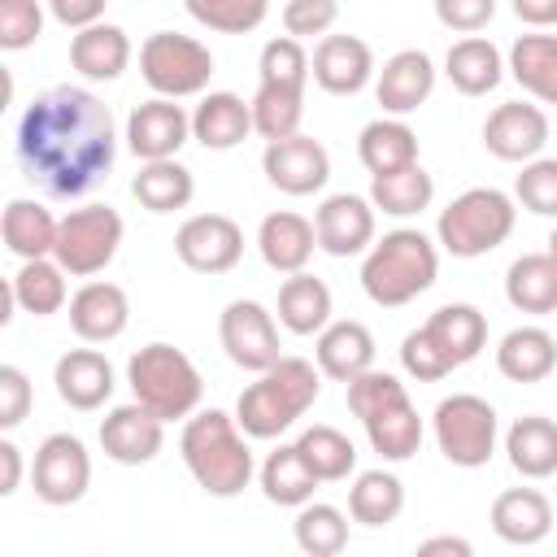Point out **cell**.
Here are the masks:
<instances>
[{
	"label": "cell",
	"instance_id": "cell-1",
	"mask_svg": "<svg viewBox=\"0 0 557 557\" xmlns=\"http://www.w3.org/2000/svg\"><path fill=\"white\" fill-rule=\"evenodd\" d=\"M13 152L35 187L57 200H74L109 178L117 157V126L96 91L61 83L26 104L17 117Z\"/></svg>",
	"mask_w": 557,
	"mask_h": 557
},
{
	"label": "cell",
	"instance_id": "cell-2",
	"mask_svg": "<svg viewBox=\"0 0 557 557\" xmlns=\"http://www.w3.org/2000/svg\"><path fill=\"white\" fill-rule=\"evenodd\" d=\"M178 453H183V466L196 479V487L209 492V496H218V500L239 496L252 483V474H257L248 435L239 431L235 413H226V409H200V413H191L183 422Z\"/></svg>",
	"mask_w": 557,
	"mask_h": 557
},
{
	"label": "cell",
	"instance_id": "cell-3",
	"mask_svg": "<svg viewBox=\"0 0 557 557\" xmlns=\"http://www.w3.org/2000/svg\"><path fill=\"white\" fill-rule=\"evenodd\" d=\"M322 392V370L305 357H283L257 383H248L235 400V422L248 440H278L287 426H296Z\"/></svg>",
	"mask_w": 557,
	"mask_h": 557
},
{
	"label": "cell",
	"instance_id": "cell-4",
	"mask_svg": "<svg viewBox=\"0 0 557 557\" xmlns=\"http://www.w3.org/2000/svg\"><path fill=\"white\" fill-rule=\"evenodd\" d=\"M440 274V248L431 235H422L418 226H396L383 239H374V248L361 261V292L383 305V309H400L409 300H418Z\"/></svg>",
	"mask_w": 557,
	"mask_h": 557
},
{
	"label": "cell",
	"instance_id": "cell-5",
	"mask_svg": "<svg viewBox=\"0 0 557 557\" xmlns=\"http://www.w3.org/2000/svg\"><path fill=\"white\" fill-rule=\"evenodd\" d=\"M348 409L357 413L370 448L383 461H409L422 448V418L405 392V383L387 370H366L348 383Z\"/></svg>",
	"mask_w": 557,
	"mask_h": 557
},
{
	"label": "cell",
	"instance_id": "cell-6",
	"mask_svg": "<svg viewBox=\"0 0 557 557\" xmlns=\"http://www.w3.org/2000/svg\"><path fill=\"white\" fill-rule=\"evenodd\" d=\"M126 383H131L135 405H144L161 422L191 418L200 409V396H205V379H200L196 361L165 339H152L139 352H131Z\"/></svg>",
	"mask_w": 557,
	"mask_h": 557
},
{
	"label": "cell",
	"instance_id": "cell-7",
	"mask_svg": "<svg viewBox=\"0 0 557 557\" xmlns=\"http://www.w3.org/2000/svg\"><path fill=\"white\" fill-rule=\"evenodd\" d=\"M513 222H518L513 196H505L500 187H470L440 209L435 239L444 252L470 261V257H487L492 248H500L513 235Z\"/></svg>",
	"mask_w": 557,
	"mask_h": 557
},
{
	"label": "cell",
	"instance_id": "cell-8",
	"mask_svg": "<svg viewBox=\"0 0 557 557\" xmlns=\"http://www.w3.org/2000/svg\"><path fill=\"white\" fill-rule=\"evenodd\" d=\"M431 431H435V448L444 453V461L461 466V470H479L492 461L496 453V435H500V418L496 409L474 396V392H453L435 405L431 413Z\"/></svg>",
	"mask_w": 557,
	"mask_h": 557
},
{
	"label": "cell",
	"instance_id": "cell-9",
	"mask_svg": "<svg viewBox=\"0 0 557 557\" xmlns=\"http://www.w3.org/2000/svg\"><path fill=\"white\" fill-rule=\"evenodd\" d=\"M139 74L161 100L200 96L213 78V52L196 35L178 30H152L139 44Z\"/></svg>",
	"mask_w": 557,
	"mask_h": 557
},
{
	"label": "cell",
	"instance_id": "cell-10",
	"mask_svg": "<svg viewBox=\"0 0 557 557\" xmlns=\"http://www.w3.org/2000/svg\"><path fill=\"white\" fill-rule=\"evenodd\" d=\"M122 235H126V226H122V213L113 205H78L61 218L52 261L65 274L91 283V274H100L117 257Z\"/></svg>",
	"mask_w": 557,
	"mask_h": 557
},
{
	"label": "cell",
	"instance_id": "cell-11",
	"mask_svg": "<svg viewBox=\"0 0 557 557\" xmlns=\"http://www.w3.org/2000/svg\"><path fill=\"white\" fill-rule=\"evenodd\" d=\"M218 339L222 352L252 374H265L270 366L283 361V344H278V322L261 300H231L218 318Z\"/></svg>",
	"mask_w": 557,
	"mask_h": 557
},
{
	"label": "cell",
	"instance_id": "cell-12",
	"mask_svg": "<svg viewBox=\"0 0 557 557\" xmlns=\"http://www.w3.org/2000/svg\"><path fill=\"white\" fill-rule=\"evenodd\" d=\"M30 483H35V496L44 505H74L87 496L91 487V453L78 435L70 431H52L39 448H35V461H30Z\"/></svg>",
	"mask_w": 557,
	"mask_h": 557
},
{
	"label": "cell",
	"instance_id": "cell-13",
	"mask_svg": "<svg viewBox=\"0 0 557 557\" xmlns=\"http://www.w3.org/2000/svg\"><path fill=\"white\" fill-rule=\"evenodd\" d=\"M174 252L196 274H226L244 257V231L226 213H196L174 231Z\"/></svg>",
	"mask_w": 557,
	"mask_h": 557
},
{
	"label": "cell",
	"instance_id": "cell-14",
	"mask_svg": "<svg viewBox=\"0 0 557 557\" xmlns=\"http://www.w3.org/2000/svg\"><path fill=\"white\" fill-rule=\"evenodd\" d=\"M191 139V113L178 100H144L126 117V148L152 165V161H178V148Z\"/></svg>",
	"mask_w": 557,
	"mask_h": 557
},
{
	"label": "cell",
	"instance_id": "cell-15",
	"mask_svg": "<svg viewBox=\"0 0 557 557\" xmlns=\"http://www.w3.org/2000/svg\"><path fill=\"white\" fill-rule=\"evenodd\" d=\"M544 144H548V117L531 100H505L483 122V148L496 161L531 165V161H540Z\"/></svg>",
	"mask_w": 557,
	"mask_h": 557
},
{
	"label": "cell",
	"instance_id": "cell-16",
	"mask_svg": "<svg viewBox=\"0 0 557 557\" xmlns=\"http://www.w3.org/2000/svg\"><path fill=\"white\" fill-rule=\"evenodd\" d=\"M261 170L270 187H278L283 196H313L331 178V152L313 135H292V139L265 144Z\"/></svg>",
	"mask_w": 557,
	"mask_h": 557
},
{
	"label": "cell",
	"instance_id": "cell-17",
	"mask_svg": "<svg viewBox=\"0 0 557 557\" xmlns=\"http://www.w3.org/2000/svg\"><path fill=\"white\" fill-rule=\"evenodd\" d=\"M313 235L318 248L331 257H357L374 248V205L370 196H352V191H335L318 205L313 213Z\"/></svg>",
	"mask_w": 557,
	"mask_h": 557
},
{
	"label": "cell",
	"instance_id": "cell-18",
	"mask_svg": "<svg viewBox=\"0 0 557 557\" xmlns=\"http://www.w3.org/2000/svg\"><path fill=\"white\" fill-rule=\"evenodd\" d=\"M431 91H435V61L422 48H400L374 74V100L383 104V117L405 122L431 100Z\"/></svg>",
	"mask_w": 557,
	"mask_h": 557
},
{
	"label": "cell",
	"instance_id": "cell-19",
	"mask_svg": "<svg viewBox=\"0 0 557 557\" xmlns=\"http://www.w3.org/2000/svg\"><path fill=\"white\" fill-rule=\"evenodd\" d=\"M165 444V422L144 405H113L100 418V448L117 466H148Z\"/></svg>",
	"mask_w": 557,
	"mask_h": 557
},
{
	"label": "cell",
	"instance_id": "cell-20",
	"mask_svg": "<svg viewBox=\"0 0 557 557\" xmlns=\"http://www.w3.org/2000/svg\"><path fill=\"white\" fill-rule=\"evenodd\" d=\"M309 74L331 96H357V91L370 87V78L379 70H374V52H370L366 39H357V35H326V39H318V48L309 57Z\"/></svg>",
	"mask_w": 557,
	"mask_h": 557
},
{
	"label": "cell",
	"instance_id": "cell-21",
	"mask_svg": "<svg viewBox=\"0 0 557 557\" xmlns=\"http://www.w3.org/2000/svg\"><path fill=\"white\" fill-rule=\"evenodd\" d=\"M131 322V296L126 287L109 278H91L70 296V326L83 344H109Z\"/></svg>",
	"mask_w": 557,
	"mask_h": 557
},
{
	"label": "cell",
	"instance_id": "cell-22",
	"mask_svg": "<svg viewBox=\"0 0 557 557\" xmlns=\"http://www.w3.org/2000/svg\"><path fill=\"white\" fill-rule=\"evenodd\" d=\"M318 248V235H313V222L305 213H292V209H274L261 218L257 226V252L261 261L274 270V274H305L309 257Z\"/></svg>",
	"mask_w": 557,
	"mask_h": 557
},
{
	"label": "cell",
	"instance_id": "cell-23",
	"mask_svg": "<svg viewBox=\"0 0 557 557\" xmlns=\"http://www.w3.org/2000/svg\"><path fill=\"white\" fill-rule=\"evenodd\" d=\"M52 383H57V396L78 409V413H91L100 409L109 396H113V366L104 352L96 348H70L57 357L52 366Z\"/></svg>",
	"mask_w": 557,
	"mask_h": 557
},
{
	"label": "cell",
	"instance_id": "cell-24",
	"mask_svg": "<svg viewBox=\"0 0 557 557\" xmlns=\"http://www.w3.org/2000/svg\"><path fill=\"white\" fill-rule=\"evenodd\" d=\"M313 366L326 379L344 383V387L352 379H361L366 370H374V335H370V326L366 322H352V318L331 322L318 335V344H313Z\"/></svg>",
	"mask_w": 557,
	"mask_h": 557
},
{
	"label": "cell",
	"instance_id": "cell-25",
	"mask_svg": "<svg viewBox=\"0 0 557 557\" xmlns=\"http://www.w3.org/2000/svg\"><path fill=\"white\" fill-rule=\"evenodd\" d=\"M553 500L540 492V487H505L496 500H492V531L505 540V544H518V548H531L540 540H548L553 531Z\"/></svg>",
	"mask_w": 557,
	"mask_h": 557
},
{
	"label": "cell",
	"instance_id": "cell-26",
	"mask_svg": "<svg viewBox=\"0 0 557 557\" xmlns=\"http://www.w3.org/2000/svg\"><path fill=\"white\" fill-rule=\"evenodd\" d=\"M252 135V104L235 91H205L191 109V139L209 152H231Z\"/></svg>",
	"mask_w": 557,
	"mask_h": 557
},
{
	"label": "cell",
	"instance_id": "cell-27",
	"mask_svg": "<svg viewBox=\"0 0 557 557\" xmlns=\"http://www.w3.org/2000/svg\"><path fill=\"white\" fill-rule=\"evenodd\" d=\"M422 331L431 335V344L440 348V357H444L453 370L466 366V361H474V357L487 348V318H483V309H474V305H466V300L440 305V309L422 322Z\"/></svg>",
	"mask_w": 557,
	"mask_h": 557
},
{
	"label": "cell",
	"instance_id": "cell-28",
	"mask_svg": "<svg viewBox=\"0 0 557 557\" xmlns=\"http://www.w3.org/2000/svg\"><path fill=\"white\" fill-rule=\"evenodd\" d=\"M57 231H61V218H52V209H44L39 200L17 196L4 205L0 235L17 261H48L57 252Z\"/></svg>",
	"mask_w": 557,
	"mask_h": 557
},
{
	"label": "cell",
	"instance_id": "cell-29",
	"mask_svg": "<svg viewBox=\"0 0 557 557\" xmlns=\"http://www.w3.org/2000/svg\"><path fill=\"white\" fill-rule=\"evenodd\" d=\"M70 65L91 83H113L131 65V35L113 22H96L70 39Z\"/></svg>",
	"mask_w": 557,
	"mask_h": 557
},
{
	"label": "cell",
	"instance_id": "cell-30",
	"mask_svg": "<svg viewBox=\"0 0 557 557\" xmlns=\"http://www.w3.org/2000/svg\"><path fill=\"white\" fill-rule=\"evenodd\" d=\"M357 157L370 170V178L409 170V165H418V131L400 117H374L357 135Z\"/></svg>",
	"mask_w": 557,
	"mask_h": 557
},
{
	"label": "cell",
	"instance_id": "cell-31",
	"mask_svg": "<svg viewBox=\"0 0 557 557\" xmlns=\"http://www.w3.org/2000/svg\"><path fill=\"white\" fill-rule=\"evenodd\" d=\"M496 370L509 383H544L557 370V339L544 326H513L496 344Z\"/></svg>",
	"mask_w": 557,
	"mask_h": 557
},
{
	"label": "cell",
	"instance_id": "cell-32",
	"mask_svg": "<svg viewBox=\"0 0 557 557\" xmlns=\"http://www.w3.org/2000/svg\"><path fill=\"white\" fill-rule=\"evenodd\" d=\"M444 74H448V83H453L461 96H487V91H496L500 78H505V57H500V48H496L492 39L466 35V39H457V44L448 48Z\"/></svg>",
	"mask_w": 557,
	"mask_h": 557
},
{
	"label": "cell",
	"instance_id": "cell-33",
	"mask_svg": "<svg viewBox=\"0 0 557 557\" xmlns=\"http://www.w3.org/2000/svg\"><path fill=\"white\" fill-rule=\"evenodd\" d=\"M505 457L522 479L557 474V422L544 413H527L505 431Z\"/></svg>",
	"mask_w": 557,
	"mask_h": 557
},
{
	"label": "cell",
	"instance_id": "cell-34",
	"mask_svg": "<svg viewBox=\"0 0 557 557\" xmlns=\"http://www.w3.org/2000/svg\"><path fill=\"white\" fill-rule=\"evenodd\" d=\"M505 300L518 313H557V261L548 252H522L505 270Z\"/></svg>",
	"mask_w": 557,
	"mask_h": 557
},
{
	"label": "cell",
	"instance_id": "cell-35",
	"mask_svg": "<svg viewBox=\"0 0 557 557\" xmlns=\"http://www.w3.org/2000/svg\"><path fill=\"white\" fill-rule=\"evenodd\" d=\"M505 70L527 96H535L540 104H557V35H518L509 44Z\"/></svg>",
	"mask_w": 557,
	"mask_h": 557
},
{
	"label": "cell",
	"instance_id": "cell-36",
	"mask_svg": "<svg viewBox=\"0 0 557 557\" xmlns=\"http://www.w3.org/2000/svg\"><path fill=\"white\" fill-rule=\"evenodd\" d=\"M257 479H261L265 500H270V505H283V509L309 505V500H313V487H318V474L305 466L296 440H292V444H278L274 453H265Z\"/></svg>",
	"mask_w": 557,
	"mask_h": 557
},
{
	"label": "cell",
	"instance_id": "cell-37",
	"mask_svg": "<svg viewBox=\"0 0 557 557\" xmlns=\"http://www.w3.org/2000/svg\"><path fill=\"white\" fill-rule=\"evenodd\" d=\"M278 322L292 335H322L331 326V287L322 278H313L309 270L283 278V287H278Z\"/></svg>",
	"mask_w": 557,
	"mask_h": 557
},
{
	"label": "cell",
	"instance_id": "cell-38",
	"mask_svg": "<svg viewBox=\"0 0 557 557\" xmlns=\"http://www.w3.org/2000/svg\"><path fill=\"white\" fill-rule=\"evenodd\" d=\"M9 292H13V305L22 313H35V318H52V313L70 309L65 270L52 257L48 261H22L17 274L9 278Z\"/></svg>",
	"mask_w": 557,
	"mask_h": 557
},
{
	"label": "cell",
	"instance_id": "cell-39",
	"mask_svg": "<svg viewBox=\"0 0 557 557\" xmlns=\"http://www.w3.org/2000/svg\"><path fill=\"white\" fill-rule=\"evenodd\" d=\"M131 196L148 213H174V209L191 205L196 178L183 161H152V165H139V174L131 178Z\"/></svg>",
	"mask_w": 557,
	"mask_h": 557
},
{
	"label": "cell",
	"instance_id": "cell-40",
	"mask_svg": "<svg viewBox=\"0 0 557 557\" xmlns=\"http://www.w3.org/2000/svg\"><path fill=\"white\" fill-rule=\"evenodd\" d=\"M405 509V483L392 470H361L348 487V513L361 527H387Z\"/></svg>",
	"mask_w": 557,
	"mask_h": 557
},
{
	"label": "cell",
	"instance_id": "cell-41",
	"mask_svg": "<svg viewBox=\"0 0 557 557\" xmlns=\"http://www.w3.org/2000/svg\"><path fill=\"white\" fill-rule=\"evenodd\" d=\"M292 540L305 557H339L348 548V513L326 500H309L296 509Z\"/></svg>",
	"mask_w": 557,
	"mask_h": 557
},
{
	"label": "cell",
	"instance_id": "cell-42",
	"mask_svg": "<svg viewBox=\"0 0 557 557\" xmlns=\"http://www.w3.org/2000/svg\"><path fill=\"white\" fill-rule=\"evenodd\" d=\"M296 448H300L305 466L318 474V483H339V479H348L357 470V448H352V440L339 426L313 422V426L300 431Z\"/></svg>",
	"mask_w": 557,
	"mask_h": 557
},
{
	"label": "cell",
	"instance_id": "cell-43",
	"mask_svg": "<svg viewBox=\"0 0 557 557\" xmlns=\"http://www.w3.org/2000/svg\"><path fill=\"white\" fill-rule=\"evenodd\" d=\"M431 196H435V178L422 165L370 178V205L374 213H387V218H413L431 205Z\"/></svg>",
	"mask_w": 557,
	"mask_h": 557
},
{
	"label": "cell",
	"instance_id": "cell-44",
	"mask_svg": "<svg viewBox=\"0 0 557 557\" xmlns=\"http://www.w3.org/2000/svg\"><path fill=\"white\" fill-rule=\"evenodd\" d=\"M248 104H252V131H257L265 144H278V139L300 135L305 91H283V87H261V83H257V96H252Z\"/></svg>",
	"mask_w": 557,
	"mask_h": 557
},
{
	"label": "cell",
	"instance_id": "cell-45",
	"mask_svg": "<svg viewBox=\"0 0 557 557\" xmlns=\"http://www.w3.org/2000/svg\"><path fill=\"white\" fill-rule=\"evenodd\" d=\"M257 74H261V87H283V91H305V83L313 78L309 74V52L292 35L265 39L261 61H257Z\"/></svg>",
	"mask_w": 557,
	"mask_h": 557
},
{
	"label": "cell",
	"instance_id": "cell-46",
	"mask_svg": "<svg viewBox=\"0 0 557 557\" xmlns=\"http://www.w3.org/2000/svg\"><path fill=\"white\" fill-rule=\"evenodd\" d=\"M191 22L209 26V30H222V35H244V30H257L270 13L265 0H187L183 4Z\"/></svg>",
	"mask_w": 557,
	"mask_h": 557
},
{
	"label": "cell",
	"instance_id": "cell-47",
	"mask_svg": "<svg viewBox=\"0 0 557 557\" xmlns=\"http://www.w3.org/2000/svg\"><path fill=\"white\" fill-rule=\"evenodd\" d=\"M513 200L535 218H557V157L522 165V174L513 178Z\"/></svg>",
	"mask_w": 557,
	"mask_h": 557
},
{
	"label": "cell",
	"instance_id": "cell-48",
	"mask_svg": "<svg viewBox=\"0 0 557 557\" xmlns=\"http://www.w3.org/2000/svg\"><path fill=\"white\" fill-rule=\"evenodd\" d=\"M44 35V4L39 0H4L0 4V48L22 52Z\"/></svg>",
	"mask_w": 557,
	"mask_h": 557
},
{
	"label": "cell",
	"instance_id": "cell-49",
	"mask_svg": "<svg viewBox=\"0 0 557 557\" xmlns=\"http://www.w3.org/2000/svg\"><path fill=\"white\" fill-rule=\"evenodd\" d=\"M400 366H405V374L418 379V383H440L444 374H453V366L440 357V348L431 344V335H426L422 326L400 339Z\"/></svg>",
	"mask_w": 557,
	"mask_h": 557
},
{
	"label": "cell",
	"instance_id": "cell-50",
	"mask_svg": "<svg viewBox=\"0 0 557 557\" xmlns=\"http://www.w3.org/2000/svg\"><path fill=\"white\" fill-rule=\"evenodd\" d=\"M278 17H283V30L292 39H300V35H322L326 39V30L339 17V4L335 0H287Z\"/></svg>",
	"mask_w": 557,
	"mask_h": 557
},
{
	"label": "cell",
	"instance_id": "cell-51",
	"mask_svg": "<svg viewBox=\"0 0 557 557\" xmlns=\"http://www.w3.org/2000/svg\"><path fill=\"white\" fill-rule=\"evenodd\" d=\"M30 400H35V392H30L26 370H17V366H0V431L22 426L26 413H30Z\"/></svg>",
	"mask_w": 557,
	"mask_h": 557
},
{
	"label": "cell",
	"instance_id": "cell-52",
	"mask_svg": "<svg viewBox=\"0 0 557 557\" xmlns=\"http://www.w3.org/2000/svg\"><path fill=\"white\" fill-rule=\"evenodd\" d=\"M435 17L466 39V35H479L496 17V0H435Z\"/></svg>",
	"mask_w": 557,
	"mask_h": 557
},
{
	"label": "cell",
	"instance_id": "cell-53",
	"mask_svg": "<svg viewBox=\"0 0 557 557\" xmlns=\"http://www.w3.org/2000/svg\"><path fill=\"white\" fill-rule=\"evenodd\" d=\"M48 13L78 35V30L96 26V22H104V0H52Z\"/></svg>",
	"mask_w": 557,
	"mask_h": 557
},
{
	"label": "cell",
	"instance_id": "cell-54",
	"mask_svg": "<svg viewBox=\"0 0 557 557\" xmlns=\"http://www.w3.org/2000/svg\"><path fill=\"white\" fill-rule=\"evenodd\" d=\"M413 557H474V544L466 535H426Z\"/></svg>",
	"mask_w": 557,
	"mask_h": 557
},
{
	"label": "cell",
	"instance_id": "cell-55",
	"mask_svg": "<svg viewBox=\"0 0 557 557\" xmlns=\"http://www.w3.org/2000/svg\"><path fill=\"white\" fill-rule=\"evenodd\" d=\"M22 483V448L13 440H0V496H13Z\"/></svg>",
	"mask_w": 557,
	"mask_h": 557
},
{
	"label": "cell",
	"instance_id": "cell-56",
	"mask_svg": "<svg viewBox=\"0 0 557 557\" xmlns=\"http://www.w3.org/2000/svg\"><path fill=\"white\" fill-rule=\"evenodd\" d=\"M513 13L522 26H557V0H513Z\"/></svg>",
	"mask_w": 557,
	"mask_h": 557
},
{
	"label": "cell",
	"instance_id": "cell-57",
	"mask_svg": "<svg viewBox=\"0 0 557 557\" xmlns=\"http://www.w3.org/2000/svg\"><path fill=\"white\" fill-rule=\"evenodd\" d=\"M544 252H548V257L557 261V226H553V235H548V248H544Z\"/></svg>",
	"mask_w": 557,
	"mask_h": 557
}]
</instances>
